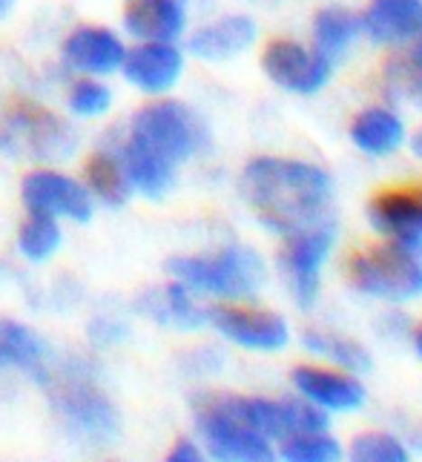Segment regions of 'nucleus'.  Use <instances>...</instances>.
Instances as JSON below:
<instances>
[{"label": "nucleus", "mask_w": 422, "mask_h": 462, "mask_svg": "<svg viewBox=\"0 0 422 462\" xmlns=\"http://www.w3.org/2000/svg\"><path fill=\"white\" fill-rule=\"evenodd\" d=\"M241 193L267 230L294 236L322 218L331 201V179L314 164L267 155L245 167Z\"/></svg>", "instance_id": "obj_1"}, {"label": "nucleus", "mask_w": 422, "mask_h": 462, "mask_svg": "<svg viewBox=\"0 0 422 462\" xmlns=\"http://www.w3.org/2000/svg\"><path fill=\"white\" fill-rule=\"evenodd\" d=\"M167 270L187 291L219 299H253L265 282V264L250 247H224L216 256H175Z\"/></svg>", "instance_id": "obj_2"}, {"label": "nucleus", "mask_w": 422, "mask_h": 462, "mask_svg": "<svg viewBox=\"0 0 422 462\" xmlns=\"http://www.w3.org/2000/svg\"><path fill=\"white\" fill-rule=\"evenodd\" d=\"M41 385L50 391V400L58 411V417L72 428L75 434L104 442L118 434V413L107 400V393L78 368H52L38 376Z\"/></svg>", "instance_id": "obj_3"}, {"label": "nucleus", "mask_w": 422, "mask_h": 462, "mask_svg": "<svg viewBox=\"0 0 422 462\" xmlns=\"http://www.w3.org/2000/svg\"><path fill=\"white\" fill-rule=\"evenodd\" d=\"M78 147L70 124L32 101L9 106L0 121V152L29 162H63Z\"/></svg>", "instance_id": "obj_4"}, {"label": "nucleus", "mask_w": 422, "mask_h": 462, "mask_svg": "<svg viewBox=\"0 0 422 462\" xmlns=\"http://www.w3.org/2000/svg\"><path fill=\"white\" fill-rule=\"evenodd\" d=\"M351 284L360 293L385 301H411L422 296V259L419 250L397 242L356 253L348 264Z\"/></svg>", "instance_id": "obj_5"}, {"label": "nucleus", "mask_w": 422, "mask_h": 462, "mask_svg": "<svg viewBox=\"0 0 422 462\" xmlns=\"http://www.w3.org/2000/svg\"><path fill=\"white\" fill-rule=\"evenodd\" d=\"M204 135L207 133L199 116L178 101H161L138 109L133 118V130H129L133 144L161 155L175 167L202 150Z\"/></svg>", "instance_id": "obj_6"}, {"label": "nucleus", "mask_w": 422, "mask_h": 462, "mask_svg": "<svg viewBox=\"0 0 422 462\" xmlns=\"http://www.w3.org/2000/svg\"><path fill=\"white\" fill-rule=\"evenodd\" d=\"M333 238H336L333 221H316V225L290 236V245L282 253V267L287 273L290 291H294L302 308H311L316 301L319 273L333 247Z\"/></svg>", "instance_id": "obj_7"}, {"label": "nucleus", "mask_w": 422, "mask_h": 462, "mask_svg": "<svg viewBox=\"0 0 422 462\" xmlns=\"http://www.w3.org/2000/svg\"><path fill=\"white\" fill-rule=\"evenodd\" d=\"M199 431L207 442L210 454L227 462H267L273 459L270 439L253 431L250 425L236 420L221 402H207L199 411Z\"/></svg>", "instance_id": "obj_8"}, {"label": "nucleus", "mask_w": 422, "mask_h": 462, "mask_svg": "<svg viewBox=\"0 0 422 462\" xmlns=\"http://www.w3.org/2000/svg\"><path fill=\"white\" fill-rule=\"evenodd\" d=\"M21 199L32 213H46L55 218L63 216L78 225H87L95 210V201L84 184L52 170H35L23 175Z\"/></svg>", "instance_id": "obj_9"}, {"label": "nucleus", "mask_w": 422, "mask_h": 462, "mask_svg": "<svg viewBox=\"0 0 422 462\" xmlns=\"http://www.w3.org/2000/svg\"><path fill=\"white\" fill-rule=\"evenodd\" d=\"M262 67L276 84L299 95L319 92L331 78V63L294 41H273L262 55Z\"/></svg>", "instance_id": "obj_10"}, {"label": "nucleus", "mask_w": 422, "mask_h": 462, "mask_svg": "<svg viewBox=\"0 0 422 462\" xmlns=\"http://www.w3.org/2000/svg\"><path fill=\"white\" fill-rule=\"evenodd\" d=\"M207 322H213L224 339L250 350H282L290 339L287 322L276 313L248 308H213L207 310Z\"/></svg>", "instance_id": "obj_11"}, {"label": "nucleus", "mask_w": 422, "mask_h": 462, "mask_svg": "<svg viewBox=\"0 0 422 462\" xmlns=\"http://www.w3.org/2000/svg\"><path fill=\"white\" fill-rule=\"evenodd\" d=\"M370 225L391 242L422 253V189H388L370 201Z\"/></svg>", "instance_id": "obj_12"}, {"label": "nucleus", "mask_w": 422, "mask_h": 462, "mask_svg": "<svg viewBox=\"0 0 422 462\" xmlns=\"http://www.w3.org/2000/svg\"><path fill=\"white\" fill-rule=\"evenodd\" d=\"M121 69L136 89L147 95H161L173 89L178 78H182L184 58L173 46V41H144L124 55Z\"/></svg>", "instance_id": "obj_13"}, {"label": "nucleus", "mask_w": 422, "mask_h": 462, "mask_svg": "<svg viewBox=\"0 0 422 462\" xmlns=\"http://www.w3.org/2000/svg\"><path fill=\"white\" fill-rule=\"evenodd\" d=\"M124 55L127 50L118 35L104 26H78L63 41V60H67V67L87 75L118 72Z\"/></svg>", "instance_id": "obj_14"}, {"label": "nucleus", "mask_w": 422, "mask_h": 462, "mask_svg": "<svg viewBox=\"0 0 422 462\" xmlns=\"http://www.w3.org/2000/svg\"><path fill=\"white\" fill-rule=\"evenodd\" d=\"M294 385L307 402L319 405L322 411H356L365 402V388L348 374L314 368V365H302L294 371Z\"/></svg>", "instance_id": "obj_15"}, {"label": "nucleus", "mask_w": 422, "mask_h": 462, "mask_svg": "<svg viewBox=\"0 0 422 462\" xmlns=\"http://www.w3.org/2000/svg\"><path fill=\"white\" fill-rule=\"evenodd\" d=\"M377 43H405L422 35V0H370L360 18Z\"/></svg>", "instance_id": "obj_16"}, {"label": "nucleus", "mask_w": 422, "mask_h": 462, "mask_svg": "<svg viewBox=\"0 0 422 462\" xmlns=\"http://www.w3.org/2000/svg\"><path fill=\"white\" fill-rule=\"evenodd\" d=\"M253 41H256V23L245 18V14H227V18L192 32L187 46L202 60H230L250 50Z\"/></svg>", "instance_id": "obj_17"}, {"label": "nucleus", "mask_w": 422, "mask_h": 462, "mask_svg": "<svg viewBox=\"0 0 422 462\" xmlns=\"http://www.w3.org/2000/svg\"><path fill=\"white\" fill-rule=\"evenodd\" d=\"M124 26L138 41H175L184 29V0H129Z\"/></svg>", "instance_id": "obj_18"}, {"label": "nucleus", "mask_w": 422, "mask_h": 462, "mask_svg": "<svg viewBox=\"0 0 422 462\" xmlns=\"http://www.w3.org/2000/svg\"><path fill=\"white\" fill-rule=\"evenodd\" d=\"M46 365L50 347L38 333L14 319H0V371H26L38 379Z\"/></svg>", "instance_id": "obj_19"}, {"label": "nucleus", "mask_w": 422, "mask_h": 462, "mask_svg": "<svg viewBox=\"0 0 422 462\" xmlns=\"http://www.w3.org/2000/svg\"><path fill=\"white\" fill-rule=\"evenodd\" d=\"M138 308L150 319H155V322L170 325V328L196 330L207 325V310H202L196 301H192L190 291L182 282L167 284V288H161V291L144 293V299H138Z\"/></svg>", "instance_id": "obj_20"}, {"label": "nucleus", "mask_w": 422, "mask_h": 462, "mask_svg": "<svg viewBox=\"0 0 422 462\" xmlns=\"http://www.w3.org/2000/svg\"><path fill=\"white\" fill-rule=\"evenodd\" d=\"M121 164L133 189L147 199H164L175 184V164L164 162L161 155L144 150L133 141H127L121 152Z\"/></svg>", "instance_id": "obj_21"}, {"label": "nucleus", "mask_w": 422, "mask_h": 462, "mask_svg": "<svg viewBox=\"0 0 422 462\" xmlns=\"http://www.w3.org/2000/svg\"><path fill=\"white\" fill-rule=\"evenodd\" d=\"M405 138V126L399 116H394L391 109L370 106L365 113H360L351 124V141L368 155H388L394 152Z\"/></svg>", "instance_id": "obj_22"}, {"label": "nucleus", "mask_w": 422, "mask_h": 462, "mask_svg": "<svg viewBox=\"0 0 422 462\" xmlns=\"http://www.w3.org/2000/svg\"><path fill=\"white\" fill-rule=\"evenodd\" d=\"M84 187L92 199L104 201L107 207H124L133 196V184H129L121 158H112L109 152H95L84 164Z\"/></svg>", "instance_id": "obj_23"}, {"label": "nucleus", "mask_w": 422, "mask_h": 462, "mask_svg": "<svg viewBox=\"0 0 422 462\" xmlns=\"http://www.w3.org/2000/svg\"><path fill=\"white\" fill-rule=\"evenodd\" d=\"M362 29L360 18L348 9H322L314 21V41H316V55L328 63L339 60L356 38V32Z\"/></svg>", "instance_id": "obj_24"}, {"label": "nucleus", "mask_w": 422, "mask_h": 462, "mask_svg": "<svg viewBox=\"0 0 422 462\" xmlns=\"http://www.w3.org/2000/svg\"><path fill=\"white\" fill-rule=\"evenodd\" d=\"M302 345L311 350V354L336 362L339 368H345L351 374H360L370 368V356L362 345H356L345 337H333V333H322V330H307L302 337Z\"/></svg>", "instance_id": "obj_25"}, {"label": "nucleus", "mask_w": 422, "mask_h": 462, "mask_svg": "<svg viewBox=\"0 0 422 462\" xmlns=\"http://www.w3.org/2000/svg\"><path fill=\"white\" fill-rule=\"evenodd\" d=\"M61 227L55 216H46V213H32L29 218H23V225L18 230V247L29 262H50L58 247H61Z\"/></svg>", "instance_id": "obj_26"}, {"label": "nucleus", "mask_w": 422, "mask_h": 462, "mask_svg": "<svg viewBox=\"0 0 422 462\" xmlns=\"http://www.w3.org/2000/svg\"><path fill=\"white\" fill-rule=\"evenodd\" d=\"M388 87L399 101H411L422 106V35L388 63Z\"/></svg>", "instance_id": "obj_27"}, {"label": "nucleus", "mask_w": 422, "mask_h": 462, "mask_svg": "<svg viewBox=\"0 0 422 462\" xmlns=\"http://www.w3.org/2000/svg\"><path fill=\"white\" fill-rule=\"evenodd\" d=\"M282 457L287 462H333L342 457V448L324 431H305V434L285 437Z\"/></svg>", "instance_id": "obj_28"}, {"label": "nucleus", "mask_w": 422, "mask_h": 462, "mask_svg": "<svg viewBox=\"0 0 422 462\" xmlns=\"http://www.w3.org/2000/svg\"><path fill=\"white\" fill-rule=\"evenodd\" d=\"M351 457L356 462H408V448L391 434H362L351 445Z\"/></svg>", "instance_id": "obj_29"}, {"label": "nucleus", "mask_w": 422, "mask_h": 462, "mask_svg": "<svg viewBox=\"0 0 422 462\" xmlns=\"http://www.w3.org/2000/svg\"><path fill=\"white\" fill-rule=\"evenodd\" d=\"M72 116L78 118H98L112 106V92L107 84L95 81V78H84V81H75L67 98Z\"/></svg>", "instance_id": "obj_30"}, {"label": "nucleus", "mask_w": 422, "mask_h": 462, "mask_svg": "<svg viewBox=\"0 0 422 462\" xmlns=\"http://www.w3.org/2000/svg\"><path fill=\"white\" fill-rule=\"evenodd\" d=\"M127 325H121L118 319H109V316H98L95 322L89 325V337L92 339H98L104 345H116L127 337Z\"/></svg>", "instance_id": "obj_31"}, {"label": "nucleus", "mask_w": 422, "mask_h": 462, "mask_svg": "<svg viewBox=\"0 0 422 462\" xmlns=\"http://www.w3.org/2000/svg\"><path fill=\"white\" fill-rule=\"evenodd\" d=\"M167 459H170V462H199V459H202V451H199V445H196V442L182 439V442H175V445H173V451H170Z\"/></svg>", "instance_id": "obj_32"}, {"label": "nucleus", "mask_w": 422, "mask_h": 462, "mask_svg": "<svg viewBox=\"0 0 422 462\" xmlns=\"http://www.w3.org/2000/svg\"><path fill=\"white\" fill-rule=\"evenodd\" d=\"M414 347H417V354H419V359H422V328L417 330V337H414Z\"/></svg>", "instance_id": "obj_33"}, {"label": "nucleus", "mask_w": 422, "mask_h": 462, "mask_svg": "<svg viewBox=\"0 0 422 462\" xmlns=\"http://www.w3.org/2000/svg\"><path fill=\"white\" fill-rule=\"evenodd\" d=\"M414 152H417V155L422 158V133H419V135L414 138Z\"/></svg>", "instance_id": "obj_34"}, {"label": "nucleus", "mask_w": 422, "mask_h": 462, "mask_svg": "<svg viewBox=\"0 0 422 462\" xmlns=\"http://www.w3.org/2000/svg\"><path fill=\"white\" fill-rule=\"evenodd\" d=\"M9 6H12V0H0V14H4V12H6Z\"/></svg>", "instance_id": "obj_35"}]
</instances>
